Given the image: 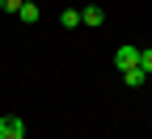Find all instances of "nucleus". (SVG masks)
I'll return each instance as SVG.
<instances>
[{"mask_svg": "<svg viewBox=\"0 0 152 139\" xmlns=\"http://www.w3.org/2000/svg\"><path fill=\"white\" fill-rule=\"evenodd\" d=\"M144 76H148L144 68H131V72H123V80H127L131 89H140V84H144Z\"/></svg>", "mask_w": 152, "mask_h": 139, "instance_id": "obj_4", "label": "nucleus"}, {"mask_svg": "<svg viewBox=\"0 0 152 139\" xmlns=\"http://www.w3.org/2000/svg\"><path fill=\"white\" fill-rule=\"evenodd\" d=\"M17 17H21L26 25H34V21H38V4H21V13H17Z\"/></svg>", "mask_w": 152, "mask_h": 139, "instance_id": "obj_6", "label": "nucleus"}, {"mask_svg": "<svg viewBox=\"0 0 152 139\" xmlns=\"http://www.w3.org/2000/svg\"><path fill=\"white\" fill-rule=\"evenodd\" d=\"M140 68H144V72H152V47H144V51H140Z\"/></svg>", "mask_w": 152, "mask_h": 139, "instance_id": "obj_7", "label": "nucleus"}, {"mask_svg": "<svg viewBox=\"0 0 152 139\" xmlns=\"http://www.w3.org/2000/svg\"><path fill=\"white\" fill-rule=\"evenodd\" d=\"M0 9L4 13H21V0H0Z\"/></svg>", "mask_w": 152, "mask_h": 139, "instance_id": "obj_8", "label": "nucleus"}, {"mask_svg": "<svg viewBox=\"0 0 152 139\" xmlns=\"http://www.w3.org/2000/svg\"><path fill=\"white\" fill-rule=\"evenodd\" d=\"M80 21H85V25H102V21H106V9H102V4L80 9Z\"/></svg>", "mask_w": 152, "mask_h": 139, "instance_id": "obj_3", "label": "nucleus"}, {"mask_svg": "<svg viewBox=\"0 0 152 139\" xmlns=\"http://www.w3.org/2000/svg\"><path fill=\"white\" fill-rule=\"evenodd\" d=\"M21 4H38V0H21Z\"/></svg>", "mask_w": 152, "mask_h": 139, "instance_id": "obj_9", "label": "nucleus"}, {"mask_svg": "<svg viewBox=\"0 0 152 139\" xmlns=\"http://www.w3.org/2000/svg\"><path fill=\"white\" fill-rule=\"evenodd\" d=\"M59 21H64L68 30H76V25H80V9H64V17H59Z\"/></svg>", "mask_w": 152, "mask_h": 139, "instance_id": "obj_5", "label": "nucleus"}, {"mask_svg": "<svg viewBox=\"0 0 152 139\" xmlns=\"http://www.w3.org/2000/svg\"><path fill=\"white\" fill-rule=\"evenodd\" d=\"M114 68H118V72H131V68H140V47L123 42L118 51H114Z\"/></svg>", "mask_w": 152, "mask_h": 139, "instance_id": "obj_1", "label": "nucleus"}, {"mask_svg": "<svg viewBox=\"0 0 152 139\" xmlns=\"http://www.w3.org/2000/svg\"><path fill=\"white\" fill-rule=\"evenodd\" d=\"M0 139H26V122L17 114H4L0 118Z\"/></svg>", "mask_w": 152, "mask_h": 139, "instance_id": "obj_2", "label": "nucleus"}]
</instances>
